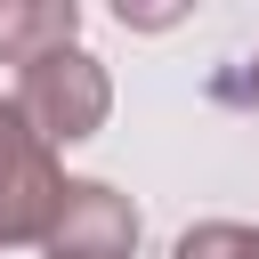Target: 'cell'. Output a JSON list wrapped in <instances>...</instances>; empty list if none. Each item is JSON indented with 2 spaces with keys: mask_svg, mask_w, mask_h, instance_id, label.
<instances>
[{
  "mask_svg": "<svg viewBox=\"0 0 259 259\" xmlns=\"http://www.w3.org/2000/svg\"><path fill=\"white\" fill-rule=\"evenodd\" d=\"M8 105H16V121H24L49 154H65V146H89V138L113 121V73H105V57H89V49L73 40V49L32 57V65L16 73Z\"/></svg>",
  "mask_w": 259,
  "mask_h": 259,
  "instance_id": "6da1fadb",
  "label": "cell"
},
{
  "mask_svg": "<svg viewBox=\"0 0 259 259\" xmlns=\"http://www.w3.org/2000/svg\"><path fill=\"white\" fill-rule=\"evenodd\" d=\"M138 202L113 178H65L49 227H40V259H138Z\"/></svg>",
  "mask_w": 259,
  "mask_h": 259,
  "instance_id": "7a4b0ae2",
  "label": "cell"
},
{
  "mask_svg": "<svg viewBox=\"0 0 259 259\" xmlns=\"http://www.w3.org/2000/svg\"><path fill=\"white\" fill-rule=\"evenodd\" d=\"M57 194H65V162L0 97V251H40V227H49Z\"/></svg>",
  "mask_w": 259,
  "mask_h": 259,
  "instance_id": "3957f363",
  "label": "cell"
},
{
  "mask_svg": "<svg viewBox=\"0 0 259 259\" xmlns=\"http://www.w3.org/2000/svg\"><path fill=\"white\" fill-rule=\"evenodd\" d=\"M81 40V0H0V65H32Z\"/></svg>",
  "mask_w": 259,
  "mask_h": 259,
  "instance_id": "277c9868",
  "label": "cell"
},
{
  "mask_svg": "<svg viewBox=\"0 0 259 259\" xmlns=\"http://www.w3.org/2000/svg\"><path fill=\"white\" fill-rule=\"evenodd\" d=\"M170 259H259V251H251V227L243 219H194L170 243Z\"/></svg>",
  "mask_w": 259,
  "mask_h": 259,
  "instance_id": "5b68a950",
  "label": "cell"
},
{
  "mask_svg": "<svg viewBox=\"0 0 259 259\" xmlns=\"http://www.w3.org/2000/svg\"><path fill=\"white\" fill-rule=\"evenodd\" d=\"M243 89H251V105H259V57H251V81H243Z\"/></svg>",
  "mask_w": 259,
  "mask_h": 259,
  "instance_id": "8992f818",
  "label": "cell"
},
{
  "mask_svg": "<svg viewBox=\"0 0 259 259\" xmlns=\"http://www.w3.org/2000/svg\"><path fill=\"white\" fill-rule=\"evenodd\" d=\"M251 251H259V227H251Z\"/></svg>",
  "mask_w": 259,
  "mask_h": 259,
  "instance_id": "52a82bcc",
  "label": "cell"
}]
</instances>
